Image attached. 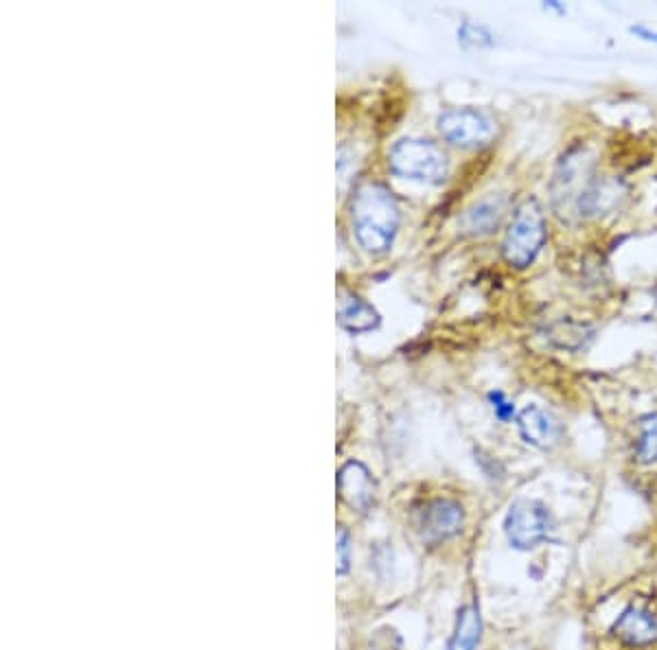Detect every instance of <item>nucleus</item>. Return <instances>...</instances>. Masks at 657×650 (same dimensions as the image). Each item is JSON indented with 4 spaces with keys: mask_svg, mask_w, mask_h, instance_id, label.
<instances>
[{
    "mask_svg": "<svg viewBox=\"0 0 657 650\" xmlns=\"http://www.w3.org/2000/svg\"><path fill=\"white\" fill-rule=\"evenodd\" d=\"M636 454L642 464H651L657 460V414L644 416V419L640 421V436H638Z\"/></svg>",
    "mask_w": 657,
    "mask_h": 650,
    "instance_id": "4468645a",
    "label": "nucleus"
},
{
    "mask_svg": "<svg viewBox=\"0 0 657 650\" xmlns=\"http://www.w3.org/2000/svg\"><path fill=\"white\" fill-rule=\"evenodd\" d=\"M614 635L625 644H649L657 640V620L649 611L629 607L614 624Z\"/></svg>",
    "mask_w": 657,
    "mask_h": 650,
    "instance_id": "9d476101",
    "label": "nucleus"
},
{
    "mask_svg": "<svg viewBox=\"0 0 657 650\" xmlns=\"http://www.w3.org/2000/svg\"><path fill=\"white\" fill-rule=\"evenodd\" d=\"M338 320L342 327L351 333L373 331L379 327V322H382L377 309L355 294H344L338 311Z\"/></svg>",
    "mask_w": 657,
    "mask_h": 650,
    "instance_id": "f8f14e48",
    "label": "nucleus"
},
{
    "mask_svg": "<svg viewBox=\"0 0 657 650\" xmlns=\"http://www.w3.org/2000/svg\"><path fill=\"white\" fill-rule=\"evenodd\" d=\"M594 182V158L585 149H572L570 154L563 156L550 184L552 206H555L559 217H576L583 197L592 189Z\"/></svg>",
    "mask_w": 657,
    "mask_h": 650,
    "instance_id": "20e7f679",
    "label": "nucleus"
},
{
    "mask_svg": "<svg viewBox=\"0 0 657 650\" xmlns=\"http://www.w3.org/2000/svg\"><path fill=\"white\" fill-rule=\"evenodd\" d=\"M629 31L633 33V36H638V38L644 40V42H653V44H657V31H653V29H647V27H642V25H636V27H631Z\"/></svg>",
    "mask_w": 657,
    "mask_h": 650,
    "instance_id": "a211bd4d",
    "label": "nucleus"
},
{
    "mask_svg": "<svg viewBox=\"0 0 657 650\" xmlns=\"http://www.w3.org/2000/svg\"><path fill=\"white\" fill-rule=\"evenodd\" d=\"M338 567H336V572L340 576H344L349 572V567H351V537H349V532L340 528L338 530Z\"/></svg>",
    "mask_w": 657,
    "mask_h": 650,
    "instance_id": "dca6fc26",
    "label": "nucleus"
},
{
    "mask_svg": "<svg viewBox=\"0 0 657 650\" xmlns=\"http://www.w3.org/2000/svg\"><path fill=\"white\" fill-rule=\"evenodd\" d=\"M401 224V208L386 184L368 180L351 197V226L357 243L368 254H386L393 248Z\"/></svg>",
    "mask_w": 657,
    "mask_h": 650,
    "instance_id": "f257e3e1",
    "label": "nucleus"
},
{
    "mask_svg": "<svg viewBox=\"0 0 657 650\" xmlns=\"http://www.w3.org/2000/svg\"><path fill=\"white\" fill-rule=\"evenodd\" d=\"M517 427L524 443L533 445L537 449H550L559 443L561 438V425L552 414L541 410L539 405H528L517 416Z\"/></svg>",
    "mask_w": 657,
    "mask_h": 650,
    "instance_id": "1a4fd4ad",
    "label": "nucleus"
},
{
    "mask_svg": "<svg viewBox=\"0 0 657 650\" xmlns=\"http://www.w3.org/2000/svg\"><path fill=\"white\" fill-rule=\"evenodd\" d=\"M555 521L550 510L537 499H517L504 519L506 539L517 550H533L550 537Z\"/></svg>",
    "mask_w": 657,
    "mask_h": 650,
    "instance_id": "39448f33",
    "label": "nucleus"
},
{
    "mask_svg": "<svg viewBox=\"0 0 657 650\" xmlns=\"http://www.w3.org/2000/svg\"><path fill=\"white\" fill-rule=\"evenodd\" d=\"M390 171L397 178L441 187L449 176V160L441 147L425 138H401L388 154Z\"/></svg>",
    "mask_w": 657,
    "mask_h": 650,
    "instance_id": "7ed1b4c3",
    "label": "nucleus"
},
{
    "mask_svg": "<svg viewBox=\"0 0 657 650\" xmlns=\"http://www.w3.org/2000/svg\"><path fill=\"white\" fill-rule=\"evenodd\" d=\"M544 7H546V9H557V11H561V14H566V9H563L559 3H546Z\"/></svg>",
    "mask_w": 657,
    "mask_h": 650,
    "instance_id": "6ab92c4d",
    "label": "nucleus"
},
{
    "mask_svg": "<svg viewBox=\"0 0 657 650\" xmlns=\"http://www.w3.org/2000/svg\"><path fill=\"white\" fill-rule=\"evenodd\" d=\"M458 42L467 46V49H484V46H493L495 44V36L482 25H474V22H463L458 29Z\"/></svg>",
    "mask_w": 657,
    "mask_h": 650,
    "instance_id": "2eb2a0df",
    "label": "nucleus"
},
{
    "mask_svg": "<svg viewBox=\"0 0 657 650\" xmlns=\"http://www.w3.org/2000/svg\"><path fill=\"white\" fill-rule=\"evenodd\" d=\"M504 215V200L500 197H487V200L476 202L471 208H467L460 226H463L465 235L469 237H484L500 226Z\"/></svg>",
    "mask_w": 657,
    "mask_h": 650,
    "instance_id": "9b49d317",
    "label": "nucleus"
},
{
    "mask_svg": "<svg viewBox=\"0 0 657 650\" xmlns=\"http://www.w3.org/2000/svg\"><path fill=\"white\" fill-rule=\"evenodd\" d=\"M544 241H546L544 208H541L535 197H526V200L515 208L509 228L504 232L502 257L511 268L526 270L528 265H533L541 248H544Z\"/></svg>",
    "mask_w": 657,
    "mask_h": 650,
    "instance_id": "f03ea898",
    "label": "nucleus"
},
{
    "mask_svg": "<svg viewBox=\"0 0 657 650\" xmlns=\"http://www.w3.org/2000/svg\"><path fill=\"white\" fill-rule=\"evenodd\" d=\"M338 493L357 513H368L375 502V480L362 462H347L338 471Z\"/></svg>",
    "mask_w": 657,
    "mask_h": 650,
    "instance_id": "6e6552de",
    "label": "nucleus"
},
{
    "mask_svg": "<svg viewBox=\"0 0 657 650\" xmlns=\"http://www.w3.org/2000/svg\"><path fill=\"white\" fill-rule=\"evenodd\" d=\"M463 521L465 513L458 502H454V499H434V502L423 508L419 528L425 541L438 543L458 535L460 528H463Z\"/></svg>",
    "mask_w": 657,
    "mask_h": 650,
    "instance_id": "0eeeda50",
    "label": "nucleus"
},
{
    "mask_svg": "<svg viewBox=\"0 0 657 650\" xmlns=\"http://www.w3.org/2000/svg\"><path fill=\"white\" fill-rule=\"evenodd\" d=\"M438 132L454 147L482 149L493 143L495 123L480 110L458 108L438 116Z\"/></svg>",
    "mask_w": 657,
    "mask_h": 650,
    "instance_id": "423d86ee",
    "label": "nucleus"
},
{
    "mask_svg": "<svg viewBox=\"0 0 657 650\" xmlns=\"http://www.w3.org/2000/svg\"><path fill=\"white\" fill-rule=\"evenodd\" d=\"M482 633V620L476 607H463L458 611L454 633L449 637L445 650H476Z\"/></svg>",
    "mask_w": 657,
    "mask_h": 650,
    "instance_id": "ddd939ff",
    "label": "nucleus"
},
{
    "mask_svg": "<svg viewBox=\"0 0 657 650\" xmlns=\"http://www.w3.org/2000/svg\"><path fill=\"white\" fill-rule=\"evenodd\" d=\"M489 399L493 403V410H495V416H498V419L502 421H509L511 416L515 414V408L513 405L504 399V394L502 392H491L489 394Z\"/></svg>",
    "mask_w": 657,
    "mask_h": 650,
    "instance_id": "f3484780",
    "label": "nucleus"
}]
</instances>
